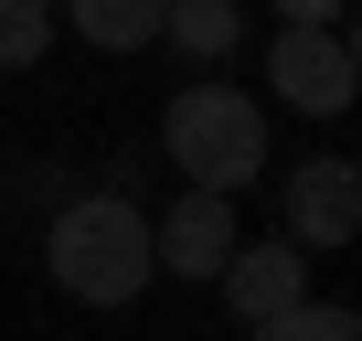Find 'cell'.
I'll return each instance as SVG.
<instances>
[{"label": "cell", "instance_id": "6da1fadb", "mask_svg": "<svg viewBox=\"0 0 362 341\" xmlns=\"http://www.w3.org/2000/svg\"><path fill=\"white\" fill-rule=\"evenodd\" d=\"M43 256H54V288L86 299V309H128V299L160 277V256H149V214H139L128 192H75V203L54 214Z\"/></svg>", "mask_w": 362, "mask_h": 341}, {"label": "cell", "instance_id": "7a4b0ae2", "mask_svg": "<svg viewBox=\"0 0 362 341\" xmlns=\"http://www.w3.org/2000/svg\"><path fill=\"white\" fill-rule=\"evenodd\" d=\"M160 149L181 182H203V192H245L256 170H267V107L235 96L224 75H192L170 107H160Z\"/></svg>", "mask_w": 362, "mask_h": 341}, {"label": "cell", "instance_id": "3957f363", "mask_svg": "<svg viewBox=\"0 0 362 341\" xmlns=\"http://www.w3.org/2000/svg\"><path fill=\"white\" fill-rule=\"evenodd\" d=\"M267 86H277L298 117H341V107L362 96V64L341 54V33H330V22H288V33L267 43Z\"/></svg>", "mask_w": 362, "mask_h": 341}, {"label": "cell", "instance_id": "277c9868", "mask_svg": "<svg viewBox=\"0 0 362 341\" xmlns=\"http://www.w3.org/2000/svg\"><path fill=\"white\" fill-rule=\"evenodd\" d=\"M277 214H288V245H351L362 235V160L320 149L277 182Z\"/></svg>", "mask_w": 362, "mask_h": 341}, {"label": "cell", "instance_id": "5b68a950", "mask_svg": "<svg viewBox=\"0 0 362 341\" xmlns=\"http://www.w3.org/2000/svg\"><path fill=\"white\" fill-rule=\"evenodd\" d=\"M149 256H160V277H224V256H235V192H181L160 224H149Z\"/></svg>", "mask_w": 362, "mask_h": 341}, {"label": "cell", "instance_id": "8992f818", "mask_svg": "<svg viewBox=\"0 0 362 341\" xmlns=\"http://www.w3.org/2000/svg\"><path fill=\"white\" fill-rule=\"evenodd\" d=\"M288 299H309V267H298V245L277 235V245H235L224 256V309L235 320H267V309H288Z\"/></svg>", "mask_w": 362, "mask_h": 341}, {"label": "cell", "instance_id": "52a82bcc", "mask_svg": "<svg viewBox=\"0 0 362 341\" xmlns=\"http://www.w3.org/2000/svg\"><path fill=\"white\" fill-rule=\"evenodd\" d=\"M160 11H170V0H64V22H75L96 54H139V43H160Z\"/></svg>", "mask_w": 362, "mask_h": 341}, {"label": "cell", "instance_id": "ba28073f", "mask_svg": "<svg viewBox=\"0 0 362 341\" xmlns=\"http://www.w3.org/2000/svg\"><path fill=\"white\" fill-rule=\"evenodd\" d=\"M235 33H245L235 0H170V11H160V43H181L192 64H224V54H235Z\"/></svg>", "mask_w": 362, "mask_h": 341}, {"label": "cell", "instance_id": "9c48e42d", "mask_svg": "<svg viewBox=\"0 0 362 341\" xmlns=\"http://www.w3.org/2000/svg\"><path fill=\"white\" fill-rule=\"evenodd\" d=\"M245 341H362V320H351V309H330V299H288V309L245 320Z\"/></svg>", "mask_w": 362, "mask_h": 341}, {"label": "cell", "instance_id": "30bf717a", "mask_svg": "<svg viewBox=\"0 0 362 341\" xmlns=\"http://www.w3.org/2000/svg\"><path fill=\"white\" fill-rule=\"evenodd\" d=\"M43 43H54V0H0V64H43Z\"/></svg>", "mask_w": 362, "mask_h": 341}, {"label": "cell", "instance_id": "8fae6325", "mask_svg": "<svg viewBox=\"0 0 362 341\" xmlns=\"http://www.w3.org/2000/svg\"><path fill=\"white\" fill-rule=\"evenodd\" d=\"M277 11H288V22H341L351 0H277Z\"/></svg>", "mask_w": 362, "mask_h": 341}, {"label": "cell", "instance_id": "7c38bea8", "mask_svg": "<svg viewBox=\"0 0 362 341\" xmlns=\"http://www.w3.org/2000/svg\"><path fill=\"white\" fill-rule=\"evenodd\" d=\"M341 54H351V64H362V11H351V22H341Z\"/></svg>", "mask_w": 362, "mask_h": 341}]
</instances>
